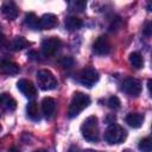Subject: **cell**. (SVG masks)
<instances>
[{"label": "cell", "instance_id": "cell-1", "mask_svg": "<svg viewBox=\"0 0 152 152\" xmlns=\"http://www.w3.org/2000/svg\"><path fill=\"white\" fill-rule=\"evenodd\" d=\"M90 103V97L81 91L74 93V96L71 99V102L68 108V116L70 119L76 118L83 109H86Z\"/></svg>", "mask_w": 152, "mask_h": 152}, {"label": "cell", "instance_id": "cell-2", "mask_svg": "<svg viewBox=\"0 0 152 152\" xmlns=\"http://www.w3.org/2000/svg\"><path fill=\"white\" fill-rule=\"evenodd\" d=\"M81 133H82V137L90 142H95L99 140L100 132H99L97 118L95 115H91L83 121L81 126Z\"/></svg>", "mask_w": 152, "mask_h": 152}, {"label": "cell", "instance_id": "cell-3", "mask_svg": "<svg viewBox=\"0 0 152 152\" xmlns=\"http://www.w3.org/2000/svg\"><path fill=\"white\" fill-rule=\"evenodd\" d=\"M126 135H127L126 131L120 125L113 122L107 127V129L104 132V140L110 145L120 144L126 139Z\"/></svg>", "mask_w": 152, "mask_h": 152}, {"label": "cell", "instance_id": "cell-4", "mask_svg": "<svg viewBox=\"0 0 152 152\" xmlns=\"http://www.w3.org/2000/svg\"><path fill=\"white\" fill-rule=\"evenodd\" d=\"M37 83L39 88L43 90H52L58 84L55 75L50 70H46V69L39 70L37 72Z\"/></svg>", "mask_w": 152, "mask_h": 152}, {"label": "cell", "instance_id": "cell-5", "mask_svg": "<svg viewBox=\"0 0 152 152\" xmlns=\"http://www.w3.org/2000/svg\"><path fill=\"white\" fill-rule=\"evenodd\" d=\"M76 80L82 86L91 88L99 81V74L94 68L87 66V68H83L82 70L78 71V74L76 76Z\"/></svg>", "mask_w": 152, "mask_h": 152}, {"label": "cell", "instance_id": "cell-6", "mask_svg": "<svg viewBox=\"0 0 152 152\" xmlns=\"http://www.w3.org/2000/svg\"><path fill=\"white\" fill-rule=\"evenodd\" d=\"M121 90L128 96L137 97L141 93V84L134 77H126L121 83Z\"/></svg>", "mask_w": 152, "mask_h": 152}, {"label": "cell", "instance_id": "cell-7", "mask_svg": "<svg viewBox=\"0 0 152 152\" xmlns=\"http://www.w3.org/2000/svg\"><path fill=\"white\" fill-rule=\"evenodd\" d=\"M61 46H62V42L58 37H49L43 40L42 51L46 57H50V56H53L59 50Z\"/></svg>", "mask_w": 152, "mask_h": 152}, {"label": "cell", "instance_id": "cell-8", "mask_svg": "<svg viewBox=\"0 0 152 152\" xmlns=\"http://www.w3.org/2000/svg\"><path fill=\"white\" fill-rule=\"evenodd\" d=\"M110 49H112L110 42L106 36H100L99 38H96V40L93 44V52L99 56L108 55L110 52Z\"/></svg>", "mask_w": 152, "mask_h": 152}, {"label": "cell", "instance_id": "cell-9", "mask_svg": "<svg viewBox=\"0 0 152 152\" xmlns=\"http://www.w3.org/2000/svg\"><path fill=\"white\" fill-rule=\"evenodd\" d=\"M17 87L18 89L20 90V93L23 95H25L26 97H33L36 94H37V90H36V87L34 84L30 81V80H26V78H21L18 81L17 83Z\"/></svg>", "mask_w": 152, "mask_h": 152}, {"label": "cell", "instance_id": "cell-10", "mask_svg": "<svg viewBox=\"0 0 152 152\" xmlns=\"http://www.w3.org/2000/svg\"><path fill=\"white\" fill-rule=\"evenodd\" d=\"M58 20L57 17L52 13H46L39 18V30H49L57 26Z\"/></svg>", "mask_w": 152, "mask_h": 152}, {"label": "cell", "instance_id": "cell-11", "mask_svg": "<svg viewBox=\"0 0 152 152\" xmlns=\"http://www.w3.org/2000/svg\"><path fill=\"white\" fill-rule=\"evenodd\" d=\"M1 12L10 20H13L18 17V7L13 1H5L1 6Z\"/></svg>", "mask_w": 152, "mask_h": 152}, {"label": "cell", "instance_id": "cell-12", "mask_svg": "<svg viewBox=\"0 0 152 152\" xmlns=\"http://www.w3.org/2000/svg\"><path fill=\"white\" fill-rule=\"evenodd\" d=\"M42 110L46 118H51L56 112V101L52 97H44L42 101Z\"/></svg>", "mask_w": 152, "mask_h": 152}, {"label": "cell", "instance_id": "cell-13", "mask_svg": "<svg viewBox=\"0 0 152 152\" xmlns=\"http://www.w3.org/2000/svg\"><path fill=\"white\" fill-rule=\"evenodd\" d=\"M64 25H65V28L68 31H76V30H78V28L82 27L83 21L80 18H77L76 15H70V17H66L65 18Z\"/></svg>", "mask_w": 152, "mask_h": 152}, {"label": "cell", "instance_id": "cell-14", "mask_svg": "<svg viewBox=\"0 0 152 152\" xmlns=\"http://www.w3.org/2000/svg\"><path fill=\"white\" fill-rule=\"evenodd\" d=\"M26 113H27V116L31 120H33V121L40 120L39 107H38V103L36 101H31V102L27 103V106H26Z\"/></svg>", "mask_w": 152, "mask_h": 152}, {"label": "cell", "instance_id": "cell-15", "mask_svg": "<svg viewBox=\"0 0 152 152\" xmlns=\"http://www.w3.org/2000/svg\"><path fill=\"white\" fill-rule=\"evenodd\" d=\"M142 121H144V116L139 113H129L126 116V122L133 128H139L142 125Z\"/></svg>", "mask_w": 152, "mask_h": 152}, {"label": "cell", "instance_id": "cell-16", "mask_svg": "<svg viewBox=\"0 0 152 152\" xmlns=\"http://www.w3.org/2000/svg\"><path fill=\"white\" fill-rule=\"evenodd\" d=\"M1 72L6 74V75H17L19 72V65L13 62H10V61H2Z\"/></svg>", "mask_w": 152, "mask_h": 152}, {"label": "cell", "instance_id": "cell-17", "mask_svg": "<svg viewBox=\"0 0 152 152\" xmlns=\"http://www.w3.org/2000/svg\"><path fill=\"white\" fill-rule=\"evenodd\" d=\"M1 104H2V107L6 110H10V112L11 110H14L17 108V101L11 95H8L6 93H4L1 95Z\"/></svg>", "mask_w": 152, "mask_h": 152}, {"label": "cell", "instance_id": "cell-18", "mask_svg": "<svg viewBox=\"0 0 152 152\" xmlns=\"http://www.w3.org/2000/svg\"><path fill=\"white\" fill-rule=\"evenodd\" d=\"M25 25L28 26L30 28L39 30V19H38V17L32 12L26 13V15H25Z\"/></svg>", "mask_w": 152, "mask_h": 152}, {"label": "cell", "instance_id": "cell-19", "mask_svg": "<svg viewBox=\"0 0 152 152\" xmlns=\"http://www.w3.org/2000/svg\"><path fill=\"white\" fill-rule=\"evenodd\" d=\"M28 45H30V42L26 40L24 37H15V38L12 40V43H11L12 49L15 50V51H18V50H23V49L27 48Z\"/></svg>", "mask_w": 152, "mask_h": 152}, {"label": "cell", "instance_id": "cell-20", "mask_svg": "<svg viewBox=\"0 0 152 152\" xmlns=\"http://www.w3.org/2000/svg\"><path fill=\"white\" fill-rule=\"evenodd\" d=\"M129 63L135 69H141L144 65V59L139 52H132L129 55Z\"/></svg>", "mask_w": 152, "mask_h": 152}, {"label": "cell", "instance_id": "cell-21", "mask_svg": "<svg viewBox=\"0 0 152 152\" xmlns=\"http://www.w3.org/2000/svg\"><path fill=\"white\" fill-rule=\"evenodd\" d=\"M138 148L141 152H152V138H144L139 141Z\"/></svg>", "mask_w": 152, "mask_h": 152}, {"label": "cell", "instance_id": "cell-22", "mask_svg": "<svg viewBox=\"0 0 152 152\" xmlns=\"http://www.w3.org/2000/svg\"><path fill=\"white\" fill-rule=\"evenodd\" d=\"M87 6L86 1H81V0H76V1H70L69 2V11L72 12H82Z\"/></svg>", "mask_w": 152, "mask_h": 152}, {"label": "cell", "instance_id": "cell-23", "mask_svg": "<svg viewBox=\"0 0 152 152\" xmlns=\"http://www.w3.org/2000/svg\"><path fill=\"white\" fill-rule=\"evenodd\" d=\"M58 63L62 68H71L74 65V58L70 56H63L59 58Z\"/></svg>", "mask_w": 152, "mask_h": 152}, {"label": "cell", "instance_id": "cell-24", "mask_svg": "<svg viewBox=\"0 0 152 152\" xmlns=\"http://www.w3.org/2000/svg\"><path fill=\"white\" fill-rule=\"evenodd\" d=\"M107 104L110 109H118V108H120L121 103H120V100H119L118 96H110L107 101Z\"/></svg>", "mask_w": 152, "mask_h": 152}, {"label": "cell", "instance_id": "cell-25", "mask_svg": "<svg viewBox=\"0 0 152 152\" xmlns=\"http://www.w3.org/2000/svg\"><path fill=\"white\" fill-rule=\"evenodd\" d=\"M120 27H121V20H120V18H115V19L112 21V24H110V26H109V30L113 32V31H118Z\"/></svg>", "mask_w": 152, "mask_h": 152}, {"label": "cell", "instance_id": "cell-26", "mask_svg": "<svg viewBox=\"0 0 152 152\" xmlns=\"http://www.w3.org/2000/svg\"><path fill=\"white\" fill-rule=\"evenodd\" d=\"M142 33L145 36H151L152 34V21H148L145 24L144 28H142Z\"/></svg>", "mask_w": 152, "mask_h": 152}, {"label": "cell", "instance_id": "cell-27", "mask_svg": "<svg viewBox=\"0 0 152 152\" xmlns=\"http://www.w3.org/2000/svg\"><path fill=\"white\" fill-rule=\"evenodd\" d=\"M147 89H148V93H150V95L152 97V78L148 80V82H147Z\"/></svg>", "mask_w": 152, "mask_h": 152}, {"label": "cell", "instance_id": "cell-28", "mask_svg": "<svg viewBox=\"0 0 152 152\" xmlns=\"http://www.w3.org/2000/svg\"><path fill=\"white\" fill-rule=\"evenodd\" d=\"M146 10H147L148 12H152V1H148V2L146 4Z\"/></svg>", "mask_w": 152, "mask_h": 152}, {"label": "cell", "instance_id": "cell-29", "mask_svg": "<svg viewBox=\"0 0 152 152\" xmlns=\"http://www.w3.org/2000/svg\"><path fill=\"white\" fill-rule=\"evenodd\" d=\"M8 152H20V151H19L17 147H11V148L8 150Z\"/></svg>", "mask_w": 152, "mask_h": 152}, {"label": "cell", "instance_id": "cell-30", "mask_svg": "<svg viewBox=\"0 0 152 152\" xmlns=\"http://www.w3.org/2000/svg\"><path fill=\"white\" fill-rule=\"evenodd\" d=\"M83 152H101V151H95V150H86Z\"/></svg>", "mask_w": 152, "mask_h": 152}, {"label": "cell", "instance_id": "cell-31", "mask_svg": "<svg viewBox=\"0 0 152 152\" xmlns=\"http://www.w3.org/2000/svg\"><path fill=\"white\" fill-rule=\"evenodd\" d=\"M33 152H48L46 150H36V151H33Z\"/></svg>", "mask_w": 152, "mask_h": 152}, {"label": "cell", "instance_id": "cell-32", "mask_svg": "<svg viewBox=\"0 0 152 152\" xmlns=\"http://www.w3.org/2000/svg\"><path fill=\"white\" fill-rule=\"evenodd\" d=\"M122 152H133V151H132V150H129V148H125Z\"/></svg>", "mask_w": 152, "mask_h": 152}]
</instances>
